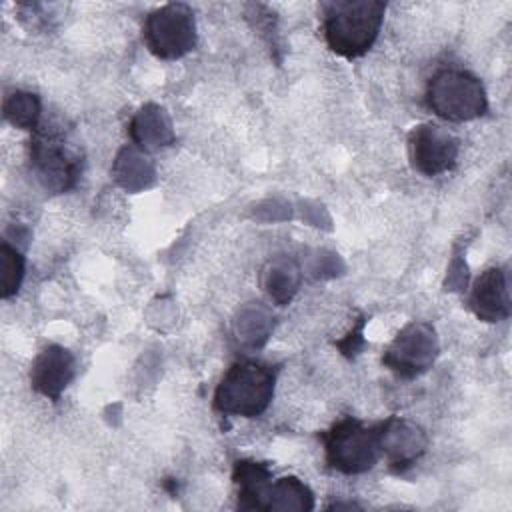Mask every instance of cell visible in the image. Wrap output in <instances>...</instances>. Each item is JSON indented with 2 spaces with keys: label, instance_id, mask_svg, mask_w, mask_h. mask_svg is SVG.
Masks as SVG:
<instances>
[{
  "label": "cell",
  "instance_id": "cell-1",
  "mask_svg": "<svg viewBox=\"0 0 512 512\" xmlns=\"http://www.w3.org/2000/svg\"><path fill=\"white\" fill-rule=\"evenodd\" d=\"M386 2L334 0L322 4V32L328 48L344 58L366 54L378 38Z\"/></svg>",
  "mask_w": 512,
  "mask_h": 512
},
{
  "label": "cell",
  "instance_id": "cell-2",
  "mask_svg": "<svg viewBox=\"0 0 512 512\" xmlns=\"http://www.w3.org/2000/svg\"><path fill=\"white\" fill-rule=\"evenodd\" d=\"M276 368L258 360H238L214 390V408L226 416L256 418L272 402Z\"/></svg>",
  "mask_w": 512,
  "mask_h": 512
},
{
  "label": "cell",
  "instance_id": "cell-3",
  "mask_svg": "<svg viewBox=\"0 0 512 512\" xmlns=\"http://www.w3.org/2000/svg\"><path fill=\"white\" fill-rule=\"evenodd\" d=\"M32 132L30 164L38 182L52 194L74 188L82 172V156L70 142L68 132L56 124H38Z\"/></svg>",
  "mask_w": 512,
  "mask_h": 512
},
{
  "label": "cell",
  "instance_id": "cell-4",
  "mask_svg": "<svg viewBox=\"0 0 512 512\" xmlns=\"http://www.w3.org/2000/svg\"><path fill=\"white\" fill-rule=\"evenodd\" d=\"M428 108L450 122H468L488 110V96L482 80L462 68L438 70L426 86Z\"/></svg>",
  "mask_w": 512,
  "mask_h": 512
},
{
  "label": "cell",
  "instance_id": "cell-5",
  "mask_svg": "<svg viewBox=\"0 0 512 512\" xmlns=\"http://www.w3.org/2000/svg\"><path fill=\"white\" fill-rule=\"evenodd\" d=\"M326 462L342 474H362L380 458L376 426H364L356 418H342L324 434Z\"/></svg>",
  "mask_w": 512,
  "mask_h": 512
},
{
  "label": "cell",
  "instance_id": "cell-6",
  "mask_svg": "<svg viewBox=\"0 0 512 512\" xmlns=\"http://www.w3.org/2000/svg\"><path fill=\"white\" fill-rule=\"evenodd\" d=\"M144 42L162 60L186 56L196 46L194 10L184 2H170L146 16Z\"/></svg>",
  "mask_w": 512,
  "mask_h": 512
},
{
  "label": "cell",
  "instance_id": "cell-7",
  "mask_svg": "<svg viewBox=\"0 0 512 512\" xmlns=\"http://www.w3.org/2000/svg\"><path fill=\"white\" fill-rule=\"evenodd\" d=\"M438 352L440 344L434 326L412 320L388 344L382 354V364L396 376L412 380L432 368Z\"/></svg>",
  "mask_w": 512,
  "mask_h": 512
},
{
  "label": "cell",
  "instance_id": "cell-8",
  "mask_svg": "<svg viewBox=\"0 0 512 512\" xmlns=\"http://www.w3.org/2000/svg\"><path fill=\"white\" fill-rule=\"evenodd\" d=\"M408 158L416 172L424 176H438L448 172L458 158L460 142L446 128L424 122L408 132Z\"/></svg>",
  "mask_w": 512,
  "mask_h": 512
},
{
  "label": "cell",
  "instance_id": "cell-9",
  "mask_svg": "<svg viewBox=\"0 0 512 512\" xmlns=\"http://www.w3.org/2000/svg\"><path fill=\"white\" fill-rule=\"evenodd\" d=\"M376 434L380 454L396 472L412 466L428 446L426 432L418 424L398 416H390L388 420L376 424Z\"/></svg>",
  "mask_w": 512,
  "mask_h": 512
},
{
  "label": "cell",
  "instance_id": "cell-10",
  "mask_svg": "<svg viewBox=\"0 0 512 512\" xmlns=\"http://www.w3.org/2000/svg\"><path fill=\"white\" fill-rule=\"evenodd\" d=\"M74 372V354L60 344H50L34 358L30 368V384L38 394L58 402L66 386L72 382Z\"/></svg>",
  "mask_w": 512,
  "mask_h": 512
},
{
  "label": "cell",
  "instance_id": "cell-11",
  "mask_svg": "<svg viewBox=\"0 0 512 512\" xmlns=\"http://www.w3.org/2000/svg\"><path fill=\"white\" fill-rule=\"evenodd\" d=\"M470 308L484 322H500L510 316V292L502 268H486L472 284Z\"/></svg>",
  "mask_w": 512,
  "mask_h": 512
},
{
  "label": "cell",
  "instance_id": "cell-12",
  "mask_svg": "<svg viewBox=\"0 0 512 512\" xmlns=\"http://www.w3.org/2000/svg\"><path fill=\"white\" fill-rule=\"evenodd\" d=\"M232 482L236 484V506L240 510H264L266 492L272 482V472L266 462L236 460L232 470Z\"/></svg>",
  "mask_w": 512,
  "mask_h": 512
},
{
  "label": "cell",
  "instance_id": "cell-13",
  "mask_svg": "<svg viewBox=\"0 0 512 512\" xmlns=\"http://www.w3.org/2000/svg\"><path fill=\"white\" fill-rule=\"evenodd\" d=\"M130 136L142 150H156L174 140L170 118L156 104H146L136 112L130 122Z\"/></svg>",
  "mask_w": 512,
  "mask_h": 512
},
{
  "label": "cell",
  "instance_id": "cell-14",
  "mask_svg": "<svg viewBox=\"0 0 512 512\" xmlns=\"http://www.w3.org/2000/svg\"><path fill=\"white\" fill-rule=\"evenodd\" d=\"M314 494L312 490L296 476H282L272 480L266 492L264 510H312Z\"/></svg>",
  "mask_w": 512,
  "mask_h": 512
},
{
  "label": "cell",
  "instance_id": "cell-15",
  "mask_svg": "<svg viewBox=\"0 0 512 512\" xmlns=\"http://www.w3.org/2000/svg\"><path fill=\"white\" fill-rule=\"evenodd\" d=\"M4 110V118L22 130H36L38 128V120H40V98L32 92H24V90H14L4 98L2 104Z\"/></svg>",
  "mask_w": 512,
  "mask_h": 512
},
{
  "label": "cell",
  "instance_id": "cell-16",
  "mask_svg": "<svg viewBox=\"0 0 512 512\" xmlns=\"http://www.w3.org/2000/svg\"><path fill=\"white\" fill-rule=\"evenodd\" d=\"M262 282L266 292L278 302V304H286L292 294L298 288L300 276H298V268L290 262V260H274L268 264V268L262 274Z\"/></svg>",
  "mask_w": 512,
  "mask_h": 512
},
{
  "label": "cell",
  "instance_id": "cell-17",
  "mask_svg": "<svg viewBox=\"0 0 512 512\" xmlns=\"http://www.w3.org/2000/svg\"><path fill=\"white\" fill-rule=\"evenodd\" d=\"M0 296L10 298L20 290L24 278V258L22 254L10 246L6 240L0 244Z\"/></svg>",
  "mask_w": 512,
  "mask_h": 512
}]
</instances>
